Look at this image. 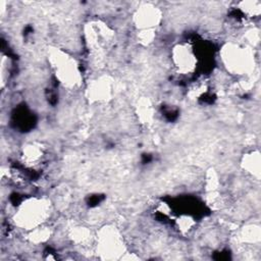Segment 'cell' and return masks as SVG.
<instances>
[{
	"label": "cell",
	"mask_w": 261,
	"mask_h": 261,
	"mask_svg": "<svg viewBox=\"0 0 261 261\" xmlns=\"http://www.w3.org/2000/svg\"><path fill=\"white\" fill-rule=\"evenodd\" d=\"M51 211L52 205L47 198L30 197L17 205L12 215V221L15 226L30 231L44 225L49 219Z\"/></svg>",
	"instance_id": "obj_1"
},
{
	"label": "cell",
	"mask_w": 261,
	"mask_h": 261,
	"mask_svg": "<svg viewBox=\"0 0 261 261\" xmlns=\"http://www.w3.org/2000/svg\"><path fill=\"white\" fill-rule=\"evenodd\" d=\"M220 56L224 67L232 74L245 75L254 70V53L247 46L232 42L227 43L222 47Z\"/></svg>",
	"instance_id": "obj_2"
},
{
	"label": "cell",
	"mask_w": 261,
	"mask_h": 261,
	"mask_svg": "<svg viewBox=\"0 0 261 261\" xmlns=\"http://www.w3.org/2000/svg\"><path fill=\"white\" fill-rule=\"evenodd\" d=\"M51 62L56 77L64 87L72 88L80 84L82 76L74 59L60 50H54L51 52Z\"/></svg>",
	"instance_id": "obj_3"
},
{
	"label": "cell",
	"mask_w": 261,
	"mask_h": 261,
	"mask_svg": "<svg viewBox=\"0 0 261 261\" xmlns=\"http://www.w3.org/2000/svg\"><path fill=\"white\" fill-rule=\"evenodd\" d=\"M97 253L105 259H116L125 253L123 239L112 226H105L97 234Z\"/></svg>",
	"instance_id": "obj_4"
},
{
	"label": "cell",
	"mask_w": 261,
	"mask_h": 261,
	"mask_svg": "<svg viewBox=\"0 0 261 261\" xmlns=\"http://www.w3.org/2000/svg\"><path fill=\"white\" fill-rule=\"evenodd\" d=\"M171 61L178 72L182 74L191 73L197 64L196 54L193 48L187 43L176 44L171 50Z\"/></svg>",
	"instance_id": "obj_5"
},
{
	"label": "cell",
	"mask_w": 261,
	"mask_h": 261,
	"mask_svg": "<svg viewBox=\"0 0 261 261\" xmlns=\"http://www.w3.org/2000/svg\"><path fill=\"white\" fill-rule=\"evenodd\" d=\"M161 20L160 10L150 4H145L138 8L134 14V22L138 30L156 31V27Z\"/></svg>",
	"instance_id": "obj_6"
},
{
	"label": "cell",
	"mask_w": 261,
	"mask_h": 261,
	"mask_svg": "<svg viewBox=\"0 0 261 261\" xmlns=\"http://www.w3.org/2000/svg\"><path fill=\"white\" fill-rule=\"evenodd\" d=\"M45 156L44 148L37 143H29L21 150V160L30 167L38 166Z\"/></svg>",
	"instance_id": "obj_7"
},
{
	"label": "cell",
	"mask_w": 261,
	"mask_h": 261,
	"mask_svg": "<svg viewBox=\"0 0 261 261\" xmlns=\"http://www.w3.org/2000/svg\"><path fill=\"white\" fill-rule=\"evenodd\" d=\"M243 168L259 179L260 177V153L259 151H252L243 157Z\"/></svg>",
	"instance_id": "obj_8"
},
{
	"label": "cell",
	"mask_w": 261,
	"mask_h": 261,
	"mask_svg": "<svg viewBox=\"0 0 261 261\" xmlns=\"http://www.w3.org/2000/svg\"><path fill=\"white\" fill-rule=\"evenodd\" d=\"M110 86L106 83V80L96 81L91 87V95L97 100H105L109 96Z\"/></svg>",
	"instance_id": "obj_9"
},
{
	"label": "cell",
	"mask_w": 261,
	"mask_h": 261,
	"mask_svg": "<svg viewBox=\"0 0 261 261\" xmlns=\"http://www.w3.org/2000/svg\"><path fill=\"white\" fill-rule=\"evenodd\" d=\"M240 9L248 16H257L260 14V8L261 4L258 1H247V2H241L240 3Z\"/></svg>",
	"instance_id": "obj_10"
},
{
	"label": "cell",
	"mask_w": 261,
	"mask_h": 261,
	"mask_svg": "<svg viewBox=\"0 0 261 261\" xmlns=\"http://www.w3.org/2000/svg\"><path fill=\"white\" fill-rule=\"evenodd\" d=\"M243 240L248 243H258L260 241V229L258 225H251L244 229Z\"/></svg>",
	"instance_id": "obj_11"
},
{
	"label": "cell",
	"mask_w": 261,
	"mask_h": 261,
	"mask_svg": "<svg viewBox=\"0 0 261 261\" xmlns=\"http://www.w3.org/2000/svg\"><path fill=\"white\" fill-rule=\"evenodd\" d=\"M177 225L179 227V229L182 231V232H186L188 230H190L193 225H194V222H193V219H191L190 217L188 216H182L180 218L177 219Z\"/></svg>",
	"instance_id": "obj_12"
}]
</instances>
